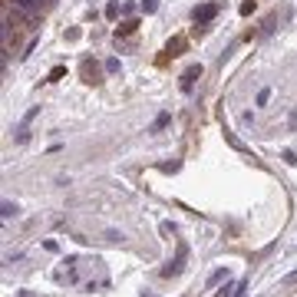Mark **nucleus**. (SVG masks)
<instances>
[{"label":"nucleus","mask_w":297,"mask_h":297,"mask_svg":"<svg viewBox=\"0 0 297 297\" xmlns=\"http://www.w3.org/2000/svg\"><path fill=\"white\" fill-rule=\"evenodd\" d=\"M185 46H188L185 36H175V40H168V43H165V53H168V56H178L182 50H185Z\"/></svg>","instance_id":"5"},{"label":"nucleus","mask_w":297,"mask_h":297,"mask_svg":"<svg viewBox=\"0 0 297 297\" xmlns=\"http://www.w3.org/2000/svg\"><path fill=\"white\" fill-rule=\"evenodd\" d=\"M135 27H139L135 20H126V23L119 27V30H116V40H119V36H129V33H135Z\"/></svg>","instance_id":"8"},{"label":"nucleus","mask_w":297,"mask_h":297,"mask_svg":"<svg viewBox=\"0 0 297 297\" xmlns=\"http://www.w3.org/2000/svg\"><path fill=\"white\" fill-rule=\"evenodd\" d=\"M122 66H119V60H116V56H109V60H106V73H119Z\"/></svg>","instance_id":"10"},{"label":"nucleus","mask_w":297,"mask_h":297,"mask_svg":"<svg viewBox=\"0 0 297 297\" xmlns=\"http://www.w3.org/2000/svg\"><path fill=\"white\" fill-rule=\"evenodd\" d=\"M201 73H205V69H201V63H198V66H188L185 73H182V83H178V86H182V93H192V89H195V79H201Z\"/></svg>","instance_id":"3"},{"label":"nucleus","mask_w":297,"mask_h":297,"mask_svg":"<svg viewBox=\"0 0 297 297\" xmlns=\"http://www.w3.org/2000/svg\"><path fill=\"white\" fill-rule=\"evenodd\" d=\"M218 10H221V3H201V7L192 10V20L195 23H208V20H215V13Z\"/></svg>","instance_id":"2"},{"label":"nucleus","mask_w":297,"mask_h":297,"mask_svg":"<svg viewBox=\"0 0 297 297\" xmlns=\"http://www.w3.org/2000/svg\"><path fill=\"white\" fill-rule=\"evenodd\" d=\"M13 7H17L27 20H36L40 10H43V0H13Z\"/></svg>","instance_id":"1"},{"label":"nucleus","mask_w":297,"mask_h":297,"mask_svg":"<svg viewBox=\"0 0 297 297\" xmlns=\"http://www.w3.org/2000/svg\"><path fill=\"white\" fill-rule=\"evenodd\" d=\"M159 10V0H142V13H155Z\"/></svg>","instance_id":"11"},{"label":"nucleus","mask_w":297,"mask_h":297,"mask_svg":"<svg viewBox=\"0 0 297 297\" xmlns=\"http://www.w3.org/2000/svg\"><path fill=\"white\" fill-rule=\"evenodd\" d=\"M168 122H172V112H159V116H155V122H152V129H149V132H162L165 126H168Z\"/></svg>","instance_id":"7"},{"label":"nucleus","mask_w":297,"mask_h":297,"mask_svg":"<svg viewBox=\"0 0 297 297\" xmlns=\"http://www.w3.org/2000/svg\"><path fill=\"white\" fill-rule=\"evenodd\" d=\"M287 122H291V129H297V109L291 112V119H287Z\"/></svg>","instance_id":"16"},{"label":"nucleus","mask_w":297,"mask_h":297,"mask_svg":"<svg viewBox=\"0 0 297 297\" xmlns=\"http://www.w3.org/2000/svg\"><path fill=\"white\" fill-rule=\"evenodd\" d=\"M182 261H185V244H178V254H175V261L168 264V267H162V277H172L182 271Z\"/></svg>","instance_id":"4"},{"label":"nucleus","mask_w":297,"mask_h":297,"mask_svg":"<svg viewBox=\"0 0 297 297\" xmlns=\"http://www.w3.org/2000/svg\"><path fill=\"white\" fill-rule=\"evenodd\" d=\"M251 10H254V0H244V3H241V17H248Z\"/></svg>","instance_id":"15"},{"label":"nucleus","mask_w":297,"mask_h":297,"mask_svg":"<svg viewBox=\"0 0 297 297\" xmlns=\"http://www.w3.org/2000/svg\"><path fill=\"white\" fill-rule=\"evenodd\" d=\"M83 79H86V83H99V66L93 63V60L83 63Z\"/></svg>","instance_id":"6"},{"label":"nucleus","mask_w":297,"mask_h":297,"mask_svg":"<svg viewBox=\"0 0 297 297\" xmlns=\"http://www.w3.org/2000/svg\"><path fill=\"white\" fill-rule=\"evenodd\" d=\"M267 99H271V89L264 86V89H261V93H258V106H267Z\"/></svg>","instance_id":"13"},{"label":"nucleus","mask_w":297,"mask_h":297,"mask_svg":"<svg viewBox=\"0 0 297 297\" xmlns=\"http://www.w3.org/2000/svg\"><path fill=\"white\" fill-rule=\"evenodd\" d=\"M36 116H40V106H33V109H30V112H27V116L20 119V129H30V122L36 119Z\"/></svg>","instance_id":"9"},{"label":"nucleus","mask_w":297,"mask_h":297,"mask_svg":"<svg viewBox=\"0 0 297 297\" xmlns=\"http://www.w3.org/2000/svg\"><path fill=\"white\" fill-rule=\"evenodd\" d=\"M17 215V205H10V201H3V218H13Z\"/></svg>","instance_id":"14"},{"label":"nucleus","mask_w":297,"mask_h":297,"mask_svg":"<svg viewBox=\"0 0 297 297\" xmlns=\"http://www.w3.org/2000/svg\"><path fill=\"white\" fill-rule=\"evenodd\" d=\"M225 274H228V271H225V267H218V271H215V274L208 277V287H215V284H218V281H221Z\"/></svg>","instance_id":"12"}]
</instances>
